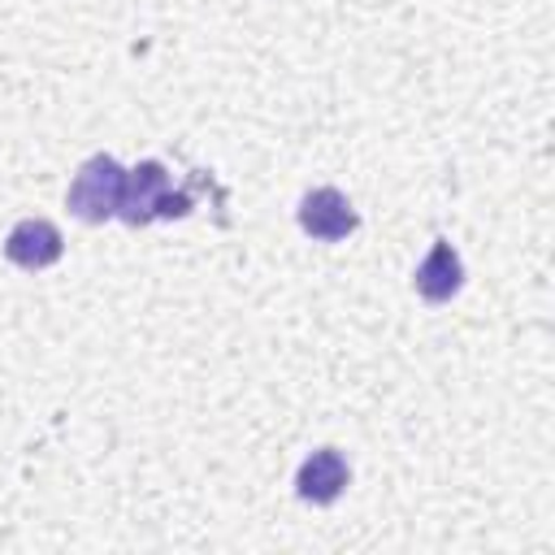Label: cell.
Wrapping results in <instances>:
<instances>
[{
	"label": "cell",
	"mask_w": 555,
	"mask_h": 555,
	"mask_svg": "<svg viewBox=\"0 0 555 555\" xmlns=\"http://www.w3.org/2000/svg\"><path fill=\"white\" fill-rule=\"evenodd\" d=\"M121 182H126V169L108 156V152H95L78 165L74 182H69V212L87 225H100L108 217H117V204H121Z\"/></svg>",
	"instance_id": "cell-1"
},
{
	"label": "cell",
	"mask_w": 555,
	"mask_h": 555,
	"mask_svg": "<svg viewBox=\"0 0 555 555\" xmlns=\"http://www.w3.org/2000/svg\"><path fill=\"white\" fill-rule=\"evenodd\" d=\"M360 212L351 208V199L338 186H317L299 199V230L317 243H338L347 234H356Z\"/></svg>",
	"instance_id": "cell-2"
},
{
	"label": "cell",
	"mask_w": 555,
	"mask_h": 555,
	"mask_svg": "<svg viewBox=\"0 0 555 555\" xmlns=\"http://www.w3.org/2000/svg\"><path fill=\"white\" fill-rule=\"evenodd\" d=\"M61 251H65V238H61V230H56L52 221H43V217H22V221L4 234V256H9L17 269H30V273L56 264Z\"/></svg>",
	"instance_id": "cell-4"
},
{
	"label": "cell",
	"mask_w": 555,
	"mask_h": 555,
	"mask_svg": "<svg viewBox=\"0 0 555 555\" xmlns=\"http://www.w3.org/2000/svg\"><path fill=\"white\" fill-rule=\"evenodd\" d=\"M347 481H351V468H347L343 451H334V447L312 451V455L299 464V473H295L299 499H304V503H317V507L334 503V499L347 490Z\"/></svg>",
	"instance_id": "cell-5"
},
{
	"label": "cell",
	"mask_w": 555,
	"mask_h": 555,
	"mask_svg": "<svg viewBox=\"0 0 555 555\" xmlns=\"http://www.w3.org/2000/svg\"><path fill=\"white\" fill-rule=\"evenodd\" d=\"M412 286H416V295L429 299V304H447V299H455L460 286H464V260H460V251H455L447 238H438V243L429 247V256L416 264Z\"/></svg>",
	"instance_id": "cell-6"
},
{
	"label": "cell",
	"mask_w": 555,
	"mask_h": 555,
	"mask_svg": "<svg viewBox=\"0 0 555 555\" xmlns=\"http://www.w3.org/2000/svg\"><path fill=\"white\" fill-rule=\"evenodd\" d=\"M165 195H169V169L160 160H139L134 169H126L117 217L126 225H147V221L160 217V199Z\"/></svg>",
	"instance_id": "cell-3"
}]
</instances>
